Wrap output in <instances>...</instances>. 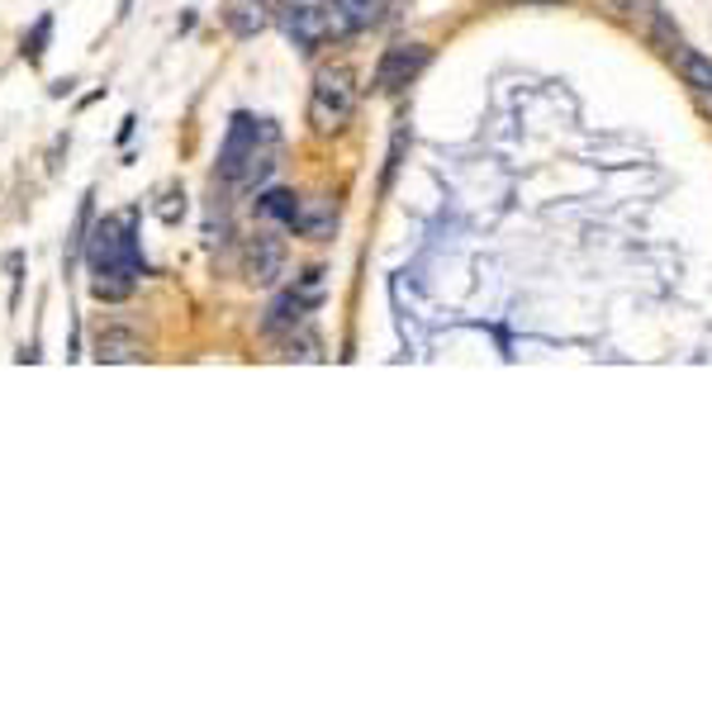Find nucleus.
Returning a JSON list of instances; mask_svg holds the SVG:
<instances>
[{
    "label": "nucleus",
    "instance_id": "nucleus-1",
    "mask_svg": "<svg viewBox=\"0 0 712 712\" xmlns=\"http://www.w3.org/2000/svg\"><path fill=\"white\" fill-rule=\"evenodd\" d=\"M86 271H91V295L100 305H119L139 290V281L147 276V262H143V248H139V210L129 214H109V218H95L91 233H86Z\"/></svg>",
    "mask_w": 712,
    "mask_h": 712
},
{
    "label": "nucleus",
    "instance_id": "nucleus-2",
    "mask_svg": "<svg viewBox=\"0 0 712 712\" xmlns=\"http://www.w3.org/2000/svg\"><path fill=\"white\" fill-rule=\"evenodd\" d=\"M271 167H276V129H271V119L238 109L228 119L224 143H218V176L224 181H266Z\"/></svg>",
    "mask_w": 712,
    "mask_h": 712
},
{
    "label": "nucleus",
    "instance_id": "nucleus-3",
    "mask_svg": "<svg viewBox=\"0 0 712 712\" xmlns=\"http://www.w3.org/2000/svg\"><path fill=\"white\" fill-rule=\"evenodd\" d=\"M352 109H356V76L347 67H323V72L313 76V91H309L313 133H337L352 119Z\"/></svg>",
    "mask_w": 712,
    "mask_h": 712
},
{
    "label": "nucleus",
    "instance_id": "nucleus-4",
    "mask_svg": "<svg viewBox=\"0 0 712 712\" xmlns=\"http://www.w3.org/2000/svg\"><path fill=\"white\" fill-rule=\"evenodd\" d=\"M390 0H323V24L328 38H352L361 29H376L385 20Z\"/></svg>",
    "mask_w": 712,
    "mask_h": 712
},
{
    "label": "nucleus",
    "instance_id": "nucleus-5",
    "mask_svg": "<svg viewBox=\"0 0 712 712\" xmlns=\"http://www.w3.org/2000/svg\"><path fill=\"white\" fill-rule=\"evenodd\" d=\"M428 58H432V52L423 44H394V48H385V52H380V62H376V91H385V95L404 91L408 81L428 67Z\"/></svg>",
    "mask_w": 712,
    "mask_h": 712
},
{
    "label": "nucleus",
    "instance_id": "nucleus-6",
    "mask_svg": "<svg viewBox=\"0 0 712 712\" xmlns=\"http://www.w3.org/2000/svg\"><path fill=\"white\" fill-rule=\"evenodd\" d=\"M281 29L285 38L305 52H319L328 44V24H323V5H305V0H290V5H281Z\"/></svg>",
    "mask_w": 712,
    "mask_h": 712
},
{
    "label": "nucleus",
    "instance_id": "nucleus-7",
    "mask_svg": "<svg viewBox=\"0 0 712 712\" xmlns=\"http://www.w3.org/2000/svg\"><path fill=\"white\" fill-rule=\"evenodd\" d=\"M91 352H95V361L119 366V361H143V356H147V342L133 333V328H124V323H100V328L91 333Z\"/></svg>",
    "mask_w": 712,
    "mask_h": 712
},
{
    "label": "nucleus",
    "instance_id": "nucleus-8",
    "mask_svg": "<svg viewBox=\"0 0 712 712\" xmlns=\"http://www.w3.org/2000/svg\"><path fill=\"white\" fill-rule=\"evenodd\" d=\"M242 271H248L252 285H276L281 271H285V248L271 233H257L248 242V257H242Z\"/></svg>",
    "mask_w": 712,
    "mask_h": 712
},
{
    "label": "nucleus",
    "instance_id": "nucleus-9",
    "mask_svg": "<svg viewBox=\"0 0 712 712\" xmlns=\"http://www.w3.org/2000/svg\"><path fill=\"white\" fill-rule=\"evenodd\" d=\"M313 309V299L309 295H299V290H281L276 299H271V309H266V319H262V333L266 337H285V333H295L299 323H305V313Z\"/></svg>",
    "mask_w": 712,
    "mask_h": 712
},
{
    "label": "nucleus",
    "instance_id": "nucleus-10",
    "mask_svg": "<svg viewBox=\"0 0 712 712\" xmlns=\"http://www.w3.org/2000/svg\"><path fill=\"white\" fill-rule=\"evenodd\" d=\"M299 238H313V242H328L333 238V228H337V210H333V200H323V195H309V200H299V214H295V224H290Z\"/></svg>",
    "mask_w": 712,
    "mask_h": 712
},
{
    "label": "nucleus",
    "instance_id": "nucleus-11",
    "mask_svg": "<svg viewBox=\"0 0 712 712\" xmlns=\"http://www.w3.org/2000/svg\"><path fill=\"white\" fill-rule=\"evenodd\" d=\"M224 24L233 38H257L271 24V10H266V0H228Z\"/></svg>",
    "mask_w": 712,
    "mask_h": 712
},
{
    "label": "nucleus",
    "instance_id": "nucleus-12",
    "mask_svg": "<svg viewBox=\"0 0 712 712\" xmlns=\"http://www.w3.org/2000/svg\"><path fill=\"white\" fill-rule=\"evenodd\" d=\"M257 214L276 218V224H295L299 195H295V190H266V195H257Z\"/></svg>",
    "mask_w": 712,
    "mask_h": 712
},
{
    "label": "nucleus",
    "instance_id": "nucleus-13",
    "mask_svg": "<svg viewBox=\"0 0 712 712\" xmlns=\"http://www.w3.org/2000/svg\"><path fill=\"white\" fill-rule=\"evenodd\" d=\"M679 72L698 95H712V62L698 48H679Z\"/></svg>",
    "mask_w": 712,
    "mask_h": 712
},
{
    "label": "nucleus",
    "instance_id": "nucleus-14",
    "mask_svg": "<svg viewBox=\"0 0 712 712\" xmlns=\"http://www.w3.org/2000/svg\"><path fill=\"white\" fill-rule=\"evenodd\" d=\"M48 38H52V15H44L34 24V34H24V44H20V52H24V62L29 67H38L44 62V52H48Z\"/></svg>",
    "mask_w": 712,
    "mask_h": 712
},
{
    "label": "nucleus",
    "instance_id": "nucleus-15",
    "mask_svg": "<svg viewBox=\"0 0 712 712\" xmlns=\"http://www.w3.org/2000/svg\"><path fill=\"white\" fill-rule=\"evenodd\" d=\"M285 356H299V361H319V342H313V337H290V352H285Z\"/></svg>",
    "mask_w": 712,
    "mask_h": 712
},
{
    "label": "nucleus",
    "instance_id": "nucleus-16",
    "mask_svg": "<svg viewBox=\"0 0 712 712\" xmlns=\"http://www.w3.org/2000/svg\"><path fill=\"white\" fill-rule=\"evenodd\" d=\"M157 214H162V224H176V218L186 214V195H167V204H157Z\"/></svg>",
    "mask_w": 712,
    "mask_h": 712
}]
</instances>
